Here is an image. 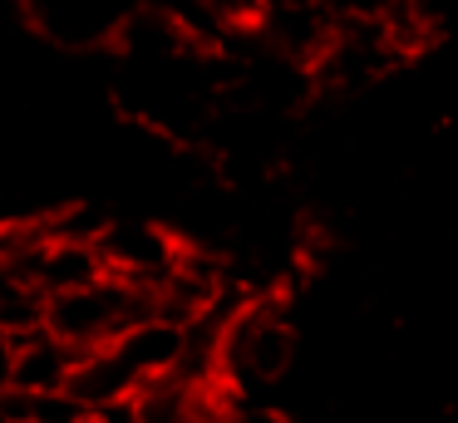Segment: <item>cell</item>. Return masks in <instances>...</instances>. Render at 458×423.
Listing matches in <instances>:
<instances>
[{
	"label": "cell",
	"instance_id": "obj_5",
	"mask_svg": "<svg viewBox=\"0 0 458 423\" xmlns=\"http://www.w3.org/2000/svg\"><path fill=\"white\" fill-rule=\"evenodd\" d=\"M15 344H21V334L0 330V393L11 389V369H15Z\"/></svg>",
	"mask_w": 458,
	"mask_h": 423
},
{
	"label": "cell",
	"instance_id": "obj_4",
	"mask_svg": "<svg viewBox=\"0 0 458 423\" xmlns=\"http://www.w3.org/2000/svg\"><path fill=\"white\" fill-rule=\"evenodd\" d=\"M80 364V350L64 344L60 334L40 330L21 334L15 344V369H11V389L5 393H21V399H45V393H64L70 389V374Z\"/></svg>",
	"mask_w": 458,
	"mask_h": 423
},
{
	"label": "cell",
	"instance_id": "obj_1",
	"mask_svg": "<svg viewBox=\"0 0 458 423\" xmlns=\"http://www.w3.org/2000/svg\"><path fill=\"white\" fill-rule=\"evenodd\" d=\"M291 364H296V325L286 315V300L261 291L232 305L217 340V379H227L237 393H257L286 379Z\"/></svg>",
	"mask_w": 458,
	"mask_h": 423
},
{
	"label": "cell",
	"instance_id": "obj_2",
	"mask_svg": "<svg viewBox=\"0 0 458 423\" xmlns=\"http://www.w3.org/2000/svg\"><path fill=\"white\" fill-rule=\"evenodd\" d=\"M143 315H158L153 310V291L139 281H123V275H109V271L89 285L45 295V330L60 334L64 344H74L80 354L119 340Z\"/></svg>",
	"mask_w": 458,
	"mask_h": 423
},
{
	"label": "cell",
	"instance_id": "obj_3",
	"mask_svg": "<svg viewBox=\"0 0 458 423\" xmlns=\"http://www.w3.org/2000/svg\"><path fill=\"white\" fill-rule=\"evenodd\" d=\"M94 251H99V261L109 275H123V281H139L153 291V285L173 271L182 241L158 222H133V216H123V222H99Z\"/></svg>",
	"mask_w": 458,
	"mask_h": 423
}]
</instances>
